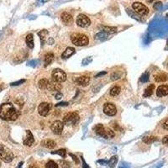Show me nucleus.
I'll use <instances>...</instances> for the list:
<instances>
[{"mask_svg":"<svg viewBox=\"0 0 168 168\" xmlns=\"http://www.w3.org/2000/svg\"><path fill=\"white\" fill-rule=\"evenodd\" d=\"M35 142V138L30 130H26V137L24 139V145L27 146H31Z\"/></svg>","mask_w":168,"mask_h":168,"instance_id":"12","label":"nucleus"},{"mask_svg":"<svg viewBox=\"0 0 168 168\" xmlns=\"http://www.w3.org/2000/svg\"><path fill=\"white\" fill-rule=\"evenodd\" d=\"M61 98H62V94H61V93H58L56 95V99H61Z\"/></svg>","mask_w":168,"mask_h":168,"instance_id":"41","label":"nucleus"},{"mask_svg":"<svg viewBox=\"0 0 168 168\" xmlns=\"http://www.w3.org/2000/svg\"><path fill=\"white\" fill-rule=\"evenodd\" d=\"M105 33H107L108 35H110V34H114L117 32V28L116 27H109V26H105L103 27V30Z\"/></svg>","mask_w":168,"mask_h":168,"instance_id":"25","label":"nucleus"},{"mask_svg":"<svg viewBox=\"0 0 168 168\" xmlns=\"http://www.w3.org/2000/svg\"><path fill=\"white\" fill-rule=\"evenodd\" d=\"M60 165L62 168H70L71 166L70 162H68L67 161H60Z\"/></svg>","mask_w":168,"mask_h":168,"instance_id":"33","label":"nucleus"},{"mask_svg":"<svg viewBox=\"0 0 168 168\" xmlns=\"http://www.w3.org/2000/svg\"><path fill=\"white\" fill-rule=\"evenodd\" d=\"M25 82V80H20L19 81V82H13V83H11V86H17V85H20L21 83H24Z\"/></svg>","mask_w":168,"mask_h":168,"instance_id":"36","label":"nucleus"},{"mask_svg":"<svg viewBox=\"0 0 168 168\" xmlns=\"http://www.w3.org/2000/svg\"><path fill=\"white\" fill-rule=\"evenodd\" d=\"M154 79L156 82H164L168 80V77L166 74L158 73L155 76Z\"/></svg>","mask_w":168,"mask_h":168,"instance_id":"17","label":"nucleus"},{"mask_svg":"<svg viewBox=\"0 0 168 168\" xmlns=\"http://www.w3.org/2000/svg\"><path fill=\"white\" fill-rule=\"evenodd\" d=\"M117 162H118V156H114L111 157V159L109 160V161L108 162V164H109V166L111 168H114L117 164Z\"/></svg>","mask_w":168,"mask_h":168,"instance_id":"26","label":"nucleus"},{"mask_svg":"<svg viewBox=\"0 0 168 168\" xmlns=\"http://www.w3.org/2000/svg\"><path fill=\"white\" fill-rule=\"evenodd\" d=\"M119 78V75L118 73H116V72H114V73H113L112 75H111V80L115 81V80H118Z\"/></svg>","mask_w":168,"mask_h":168,"instance_id":"34","label":"nucleus"},{"mask_svg":"<svg viewBox=\"0 0 168 168\" xmlns=\"http://www.w3.org/2000/svg\"><path fill=\"white\" fill-rule=\"evenodd\" d=\"M167 67H168V64H167Z\"/></svg>","mask_w":168,"mask_h":168,"instance_id":"49","label":"nucleus"},{"mask_svg":"<svg viewBox=\"0 0 168 168\" xmlns=\"http://www.w3.org/2000/svg\"><path fill=\"white\" fill-rule=\"evenodd\" d=\"M63 127H64V124L61 121L56 120L51 125V130L55 135H61L63 131Z\"/></svg>","mask_w":168,"mask_h":168,"instance_id":"9","label":"nucleus"},{"mask_svg":"<svg viewBox=\"0 0 168 168\" xmlns=\"http://www.w3.org/2000/svg\"><path fill=\"white\" fill-rule=\"evenodd\" d=\"M61 21L66 25H70L73 21L72 16L67 12H63L61 15Z\"/></svg>","mask_w":168,"mask_h":168,"instance_id":"13","label":"nucleus"},{"mask_svg":"<svg viewBox=\"0 0 168 168\" xmlns=\"http://www.w3.org/2000/svg\"><path fill=\"white\" fill-rule=\"evenodd\" d=\"M46 168H58V165L55 161H50L46 165Z\"/></svg>","mask_w":168,"mask_h":168,"instance_id":"32","label":"nucleus"},{"mask_svg":"<svg viewBox=\"0 0 168 168\" xmlns=\"http://www.w3.org/2000/svg\"><path fill=\"white\" fill-rule=\"evenodd\" d=\"M107 73L106 72H100V73H98L97 76H96V77H101V76H103V75H105V74Z\"/></svg>","mask_w":168,"mask_h":168,"instance_id":"42","label":"nucleus"},{"mask_svg":"<svg viewBox=\"0 0 168 168\" xmlns=\"http://www.w3.org/2000/svg\"><path fill=\"white\" fill-rule=\"evenodd\" d=\"M67 105H68V103H67V102H62V103H57L56 106V107H59V106H67Z\"/></svg>","mask_w":168,"mask_h":168,"instance_id":"40","label":"nucleus"},{"mask_svg":"<svg viewBox=\"0 0 168 168\" xmlns=\"http://www.w3.org/2000/svg\"><path fill=\"white\" fill-rule=\"evenodd\" d=\"M28 168H39L38 166H36V165H31V166H30Z\"/></svg>","mask_w":168,"mask_h":168,"instance_id":"44","label":"nucleus"},{"mask_svg":"<svg viewBox=\"0 0 168 168\" xmlns=\"http://www.w3.org/2000/svg\"><path fill=\"white\" fill-rule=\"evenodd\" d=\"M52 80L56 82H63L67 80V74L61 69H54L52 72Z\"/></svg>","mask_w":168,"mask_h":168,"instance_id":"6","label":"nucleus"},{"mask_svg":"<svg viewBox=\"0 0 168 168\" xmlns=\"http://www.w3.org/2000/svg\"><path fill=\"white\" fill-rule=\"evenodd\" d=\"M132 8L137 14L142 15V16H145L149 14V9L145 4H141L140 2H135L132 5Z\"/></svg>","mask_w":168,"mask_h":168,"instance_id":"7","label":"nucleus"},{"mask_svg":"<svg viewBox=\"0 0 168 168\" xmlns=\"http://www.w3.org/2000/svg\"><path fill=\"white\" fill-rule=\"evenodd\" d=\"M149 77H150V74H149V72H145V73L140 77V81L141 82H148V80H149Z\"/></svg>","mask_w":168,"mask_h":168,"instance_id":"31","label":"nucleus"},{"mask_svg":"<svg viewBox=\"0 0 168 168\" xmlns=\"http://www.w3.org/2000/svg\"><path fill=\"white\" fill-rule=\"evenodd\" d=\"M155 89V85L154 84H151L149 85L146 88V89L145 90V93H144V97L145 98H147V97H150L153 93V91Z\"/></svg>","mask_w":168,"mask_h":168,"instance_id":"20","label":"nucleus"},{"mask_svg":"<svg viewBox=\"0 0 168 168\" xmlns=\"http://www.w3.org/2000/svg\"><path fill=\"white\" fill-rule=\"evenodd\" d=\"M157 140L156 137L155 136H147L143 138V142H145V144H151L152 142H154L156 140Z\"/></svg>","mask_w":168,"mask_h":168,"instance_id":"29","label":"nucleus"},{"mask_svg":"<svg viewBox=\"0 0 168 168\" xmlns=\"http://www.w3.org/2000/svg\"><path fill=\"white\" fill-rule=\"evenodd\" d=\"M47 88L49 90H53V91H60L61 89V85L59 82H56L54 81H49L48 82V86Z\"/></svg>","mask_w":168,"mask_h":168,"instance_id":"16","label":"nucleus"},{"mask_svg":"<svg viewBox=\"0 0 168 168\" xmlns=\"http://www.w3.org/2000/svg\"><path fill=\"white\" fill-rule=\"evenodd\" d=\"M51 43H53V40H51V39H50V40H49V45H52Z\"/></svg>","mask_w":168,"mask_h":168,"instance_id":"46","label":"nucleus"},{"mask_svg":"<svg viewBox=\"0 0 168 168\" xmlns=\"http://www.w3.org/2000/svg\"><path fill=\"white\" fill-rule=\"evenodd\" d=\"M48 82L49 81L47 80L46 78H42L39 81V88L40 89H45V88H47V86H48Z\"/></svg>","mask_w":168,"mask_h":168,"instance_id":"23","label":"nucleus"},{"mask_svg":"<svg viewBox=\"0 0 168 168\" xmlns=\"http://www.w3.org/2000/svg\"><path fill=\"white\" fill-rule=\"evenodd\" d=\"M71 40L74 45L78 46H87L89 42L88 36L82 34H73L71 36Z\"/></svg>","mask_w":168,"mask_h":168,"instance_id":"4","label":"nucleus"},{"mask_svg":"<svg viewBox=\"0 0 168 168\" xmlns=\"http://www.w3.org/2000/svg\"><path fill=\"white\" fill-rule=\"evenodd\" d=\"M161 6H162V4H161V2H156V3L154 4V9H157L158 10V9H160Z\"/></svg>","mask_w":168,"mask_h":168,"instance_id":"35","label":"nucleus"},{"mask_svg":"<svg viewBox=\"0 0 168 168\" xmlns=\"http://www.w3.org/2000/svg\"><path fill=\"white\" fill-rule=\"evenodd\" d=\"M51 153H52V154L60 155V156H62V157H65V156H66V150H65V149H59V150H57V151H51Z\"/></svg>","mask_w":168,"mask_h":168,"instance_id":"30","label":"nucleus"},{"mask_svg":"<svg viewBox=\"0 0 168 168\" xmlns=\"http://www.w3.org/2000/svg\"><path fill=\"white\" fill-rule=\"evenodd\" d=\"M75 49L72 48V47H67L66 51L62 53V55H61V57H62L63 59H66V58H69L70 56H72L73 54H75Z\"/></svg>","mask_w":168,"mask_h":168,"instance_id":"18","label":"nucleus"},{"mask_svg":"<svg viewBox=\"0 0 168 168\" xmlns=\"http://www.w3.org/2000/svg\"><path fill=\"white\" fill-rule=\"evenodd\" d=\"M70 156H72V159H73V161H75V162H76V163H78V162H79V161H78V159H77V156H75V155H73V154H72V153H70Z\"/></svg>","mask_w":168,"mask_h":168,"instance_id":"39","label":"nucleus"},{"mask_svg":"<svg viewBox=\"0 0 168 168\" xmlns=\"http://www.w3.org/2000/svg\"><path fill=\"white\" fill-rule=\"evenodd\" d=\"M162 143L164 144L165 145L168 146V135H166V136L162 139Z\"/></svg>","mask_w":168,"mask_h":168,"instance_id":"37","label":"nucleus"},{"mask_svg":"<svg viewBox=\"0 0 168 168\" xmlns=\"http://www.w3.org/2000/svg\"><path fill=\"white\" fill-rule=\"evenodd\" d=\"M51 109V105L49 103H41L39 105L38 111L39 114L41 116H46Z\"/></svg>","mask_w":168,"mask_h":168,"instance_id":"10","label":"nucleus"},{"mask_svg":"<svg viewBox=\"0 0 168 168\" xmlns=\"http://www.w3.org/2000/svg\"><path fill=\"white\" fill-rule=\"evenodd\" d=\"M119 93H120V88L119 87H114V88L111 89V91H110V95L112 96V97H116V96H118L119 94Z\"/></svg>","mask_w":168,"mask_h":168,"instance_id":"27","label":"nucleus"},{"mask_svg":"<svg viewBox=\"0 0 168 168\" xmlns=\"http://www.w3.org/2000/svg\"><path fill=\"white\" fill-rule=\"evenodd\" d=\"M47 35H48V31L46 30H41V31H40L38 33V35L40 36V40H41L42 44L45 42V38H46V36Z\"/></svg>","mask_w":168,"mask_h":168,"instance_id":"28","label":"nucleus"},{"mask_svg":"<svg viewBox=\"0 0 168 168\" xmlns=\"http://www.w3.org/2000/svg\"><path fill=\"white\" fill-rule=\"evenodd\" d=\"M0 159L7 163L12 161L14 159L13 152L4 145H0Z\"/></svg>","mask_w":168,"mask_h":168,"instance_id":"3","label":"nucleus"},{"mask_svg":"<svg viewBox=\"0 0 168 168\" xmlns=\"http://www.w3.org/2000/svg\"><path fill=\"white\" fill-rule=\"evenodd\" d=\"M114 128H115L116 130H122V129H120V127H119V126H118V124H114Z\"/></svg>","mask_w":168,"mask_h":168,"instance_id":"43","label":"nucleus"},{"mask_svg":"<svg viewBox=\"0 0 168 168\" xmlns=\"http://www.w3.org/2000/svg\"><path fill=\"white\" fill-rule=\"evenodd\" d=\"M79 121V115L76 112L67 113L63 118V124L66 125H73Z\"/></svg>","mask_w":168,"mask_h":168,"instance_id":"5","label":"nucleus"},{"mask_svg":"<svg viewBox=\"0 0 168 168\" xmlns=\"http://www.w3.org/2000/svg\"><path fill=\"white\" fill-rule=\"evenodd\" d=\"M91 24V21L88 16L85 14H79L77 18V25L82 28H86L88 27Z\"/></svg>","mask_w":168,"mask_h":168,"instance_id":"8","label":"nucleus"},{"mask_svg":"<svg viewBox=\"0 0 168 168\" xmlns=\"http://www.w3.org/2000/svg\"><path fill=\"white\" fill-rule=\"evenodd\" d=\"M94 131L95 133L98 135V136H101L103 138H104L106 140H109V139H112L113 137H114L115 134L113 131L111 129L109 128H106L104 126L101 124H98L94 127Z\"/></svg>","mask_w":168,"mask_h":168,"instance_id":"2","label":"nucleus"},{"mask_svg":"<svg viewBox=\"0 0 168 168\" xmlns=\"http://www.w3.org/2000/svg\"><path fill=\"white\" fill-rule=\"evenodd\" d=\"M108 36H109V35L107 33H105L104 31H101L95 35V39L98 40H105L106 39L108 38Z\"/></svg>","mask_w":168,"mask_h":168,"instance_id":"22","label":"nucleus"},{"mask_svg":"<svg viewBox=\"0 0 168 168\" xmlns=\"http://www.w3.org/2000/svg\"><path fill=\"white\" fill-rule=\"evenodd\" d=\"M53 59H54L53 53H47V54H46V56H45V65L46 66L49 65L50 63L52 61Z\"/></svg>","mask_w":168,"mask_h":168,"instance_id":"24","label":"nucleus"},{"mask_svg":"<svg viewBox=\"0 0 168 168\" xmlns=\"http://www.w3.org/2000/svg\"><path fill=\"white\" fill-rule=\"evenodd\" d=\"M25 41H26V44H27L29 48H30V49L34 48V36L32 34H30L26 36Z\"/></svg>","mask_w":168,"mask_h":168,"instance_id":"21","label":"nucleus"},{"mask_svg":"<svg viewBox=\"0 0 168 168\" xmlns=\"http://www.w3.org/2000/svg\"><path fill=\"white\" fill-rule=\"evenodd\" d=\"M162 127H163V129L166 130H168V119L165 121L163 124H162Z\"/></svg>","mask_w":168,"mask_h":168,"instance_id":"38","label":"nucleus"},{"mask_svg":"<svg viewBox=\"0 0 168 168\" xmlns=\"http://www.w3.org/2000/svg\"><path fill=\"white\" fill-rule=\"evenodd\" d=\"M74 82L77 84H78V85H81V86H87L89 83V82H90V78L88 77L82 76V77H76L74 79Z\"/></svg>","mask_w":168,"mask_h":168,"instance_id":"15","label":"nucleus"},{"mask_svg":"<svg viewBox=\"0 0 168 168\" xmlns=\"http://www.w3.org/2000/svg\"><path fill=\"white\" fill-rule=\"evenodd\" d=\"M3 88H4V87H3V85H2V84H0V91H1V90H2Z\"/></svg>","mask_w":168,"mask_h":168,"instance_id":"47","label":"nucleus"},{"mask_svg":"<svg viewBox=\"0 0 168 168\" xmlns=\"http://www.w3.org/2000/svg\"><path fill=\"white\" fill-rule=\"evenodd\" d=\"M0 165H1V163H0Z\"/></svg>","mask_w":168,"mask_h":168,"instance_id":"50","label":"nucleus"},{"mask_svg":"<svg viewBox=\"0 0 168 168\" xmlns=\"http://www.w3.org/2000/svg\"><path fill=\"white\" fill-rule=\"evenodd\" d=\"M98 162H99V163H101V164H106V163H107V161H98Z\"/></svg>","mask_w":168,"mask_h":168,"instance_id":"45","label":"nucleus"},{"mask_svg":"<svg viewBox=\"0 0 168 168\" xmlns=\"http://www.w3.org/2000/svg\"><path fill=\"white\" fill-rule=\"evenodd\" d=\"M41 145L43 146L46 147L48 149H53L54 147H56V142L52 140H43L41 142Z\"/></svg>","mask_w":168,"mask_h":168,"instance_id":"19","label":"nucleus"},{"mask_svg":"<svg viewBox=\"0 0 168 168\" xmlns=\"http://www.w3.org/2000/svg\"><path fill=\"white\" fill-rule=\"evenodd\" d=\"M166 15H167V16H168V14H166Z\"/></svg>","mask_w":168,"mask_h":168,"instance_id":"48","label":"nucleus"},{"mask_svg":"<svg viewBox=\"0 0 168 168\" xmlns=\"http://www.w3.org/2000/svg\"><path fill=\"white\" fill-rule=\"evenodd\" d=\"M156 95L158 97H164L168 95V86L167 85H161L159 86L156 90Z\"/></svg>","mask_w":168,"mask_h":168,"instance_id":"14","label":"nucleus"},{"mask_svg":"<svg viewBox=\"0 0 168 168\" xmlns=\"http://www.w3.org/2000/svg\"><path fill=\"white\" fill-rule=\"evenodd\" d=\"M103 112L109 116H114L117 113V109H116L115 105L111 103H105L103 106Z\"/></svg>","mask_w":168,"mask_h":168,"instance_id":"11","label":"nucleus"},{"mask_svg":"<svg viewBox=\"0 0 168 168\" xmlns=\"http://www.w3.org/2000/svg\"><path fill=\"white\" fill-rule=\"evenodd\" d=\"M19 112L10 103H3L0 106V118L6 121H14L19 118Z\"/></svg>","mask_w":168,"mask_h":168,"instance_id":"1","label":"nucleus"}]
</instances>
